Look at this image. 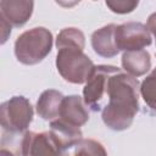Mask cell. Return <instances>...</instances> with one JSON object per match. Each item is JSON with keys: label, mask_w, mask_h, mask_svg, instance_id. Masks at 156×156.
<instances>
[{"label": "cell", "mask_w": 156, "mask_h": 156, "mask_svg": "<svg viewBox=\"0 0 156 156\" xmlns=\"http://www.w3.org/2000/svg\"><path fill=\"white\" fill-rule=\"evenodd\" d=\"M140 87L135 77L119 69L108 83L107 104L104 106L101 118L105 126L112 130L128 129L139 112Z\"/></svg>", "instance_id": "1"}, {"label": "cell", "mask_w": 156, "mask_h": 156, "mask_svg": "<svg viewBox=\"0 0 156 156\" xmlns=\"http://www.w3.org/2000/svg\"><path fill=\"white\" fill-rule=\"evenodd\" d=\"M84 33L74 27L62 29L56 38V68L61 77L72 84H83L94 68L93 61L84 54Z\"/></svg>", "instance_id": "2"}, {"label": "cell", "mask_w": 156, "mask_h": 156, "mask_svg": "<svg viewBox=\"0 0 156 156\" xmlns=\"http://www.w3.org/2000/svg\"><path fill=\"white\" fill-rule=\"evenodd\" d=\"M52 40V33L45 27L26 30L15 41L16 58L23 65H37L51 52Z\"/></svg>", "instance_id": "3"}, {"label": "cell", "mask_w": 156, "mask_h": 156, "mask_svg": "<svg viewBox=\"0 0 156 156\" xmlns=\"http://www.w3.org/2000/svg\"><path fill=\"white\" fill-rule=\"evenodd\" d=\"M33 107L24 96H12L0 106L1 127L7 134L24 133L33 121Z\"/></svg>", "instance_id": "4"}, {"label": "cell", "mask_w": 156, "mask_h": 156, "mask_svg": "<svg viewBox=\"0 0 156 156\" xmlns=\"http://www.w3.org/2000/svg\"><path fill=\"white\" fill-rule=\"evenodd\" d=\"M119 69L112 65L94 66L83 88V100L93 111L96 112L104 108V99L107 96L110 79Z\"/></svg>", "instance_id": "5"}, {"label": "cell", "mask_w": 156, "mask_h": 156, "mask_svg": "<svg viewBox=\"0 0 156 156\" xmlns=\"http://www.w3.org/2000/svg\"><path fill=\"white\" fill-rule=\"evenodd\" d=\"M116 44L119 51L140 50L152 41L150 30L140 22H127L116 27Z\"/></svg>", "instance_id": "6"}, {"label": "cell", "mask_w": 156, "mask_h": 156, "mask_svg": "<svg viewBox=\"0 0 156 156\" xmlns=\"http://www.w3.org/2000/svg\"><path fill=\"white\" fill-rule=\"evenodd\" d=\"M21 155L62 154V146L51 130L34 133L26 130L20 141Z\"/></svg>", "instance_id": "7"}, {"label": "cell", "mask_w": 156, "mask_h": 156, "mask_svg": "<svg viewBox=\"0 0 156 156\" xmlns=\"http://www.w3.org/2000/svg\"><path fill=\"white\" fill-rule=\"evenodd\" d=\"M34 0H0V17L12 27H22L32 17Z\"/></svg>", "instance_id": "8"}, {"label": "cell", "mask_w": 156, "mask_h": 156, "mask_svg": "<svg viewBox=\"0 0 156 156\" xmlns=\"http://www.w3.org/2000/svg\"><path fill=\"white\" fill-rule=\"evenodd\" d=\"M84 104V100L79 95L63 96L58 118L76 127L84 126L89 119V112Z\"/></svg>", "instance_id": "9"}, {"label": "cell", "mask_w": 156, "mask_h": 156, "mask_svg": "<svg viewBox=\"0 0 156 156\" xmlns=\"http://www.w3.org/2000/svg\"><path fill=\"white\" fill-rule=\"evenodd\" d=\"M116 24L111 23L107 26H104L102 28L95 30L91 34V46L101 57H113L119 52V49L116 44L115 32H116Z\"/></svg>", "instance_id": "10"}, {"label": "cell", "mask_w": 156, "mask_h": 156, "mask_svg": "<svg viewBox=\"0 0 156 156\" xmlns=\"http://www.w3.org/2000/svg\"><path fill=\"white\" fill-rule=\"evenodd\" d=\"M121 62L123 69L135 78L144 76L151 68V56L144 49L124 51Z\"/></svg>", "instance_id": "11"}, {"label": "cell", "mask_w": 156, "mask_h": 156, "mask_svg": "<svg viewBox=\"0 0 156 156\" xmlns=\"http://www.w3.org/2000/svg\"><path fill=\"white\" fill-rule=\"evenodd\" d=\"M63 100V95L61 91L55 89L44 90L35 105V110L39 117L45 121H52L58 117L61 102Z\"/></svg>", "instance_id": "12"}, {"label": "cell", "mask_w": 156, "mask_h": 156, "mask_svg": "<svg viewBox=\"0 0 156 156\" xmlns=\"http://www.w3.org/2000/svg\"><path fill=\"white\" fill-rule=\"evenodd\" d=\"M69 154L73 155H106L104 145L93 139L80 138L71 149Z\"/></svg>", "instance_id": "13"}, {"label": "cell", "mask_w": 156, "mask_h": 156, "mask_svg": "<svg viewBox=\"0 0 156 156\" xmlns=\"http://www.w3.org/2000/svg\"><path fill=\"white\" fill-rule=\"evenodd\" d=\"M140 95L151 110H156V68L141 82Z\"/></svg>", "instance_id": "14"}, {"label": "cell", "mask_w": 156, "mask_h": 156, "mask_svg": "<svg viewBox=\"0 0 156 156\" xmlns=\"http://www.w3.org/2000/svg\"><path fill=\"white\" fill-rule=\"evenodd\" d=\"M105 2L112 12L118 15L130 13L139 5V0H105Z\"/></svg>", "instance_id": "15"}, {"label": "cell", "mask_w": 156, "mask_h": 156, "mask_svg": "<svg viewBox=\"0 0 156 156\" xmlns=\"http://www.w3.org/2000/svg\"><path fill=\"white\" fill-rule=\"evenodd\" d=\"M11 24L2 17H0V34H1V44H5L7 38L11 34Z\"/></svg>", "instance_id": "16"}, {"label": "cell", "mask_w": 156, "mask_h": 156, "mask_svg": "<svg viewBox=\"0 0 156 156\" xmlns=\"http://www.w3.org/2000/svg\"><path fill=\"white\" fill-rule=\"evenodd\" d=\"M146 27H147V29L150 30V33H152V35H154V38H155V41H156V12L151 13V15L147 17Z\"/></svg>", "instance_id": "17"}, {"label": "cell", "mask_w": 156, "mask_h": 156, "mask_svg": "<svg viewBox=\"0 0 156 156\" xmlns=\"http://www.w3.org/2000/svg\"><path fill=\"white\" fill-rule=\"evenodd\" d=\"M55 1H56V4H58L60 6L67 7V9L74 7L76 5H78V4L80 2V0H55Z\"/></svg>", "instance_id": "18"}]
</instances>
